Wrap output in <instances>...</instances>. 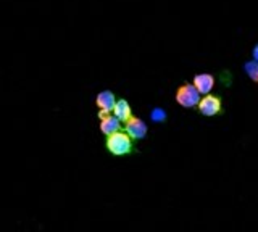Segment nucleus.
Instances as JSON below:
<instances>
[{
	"instance_id": "nucleus-1",
	"label": "nucleus",
	"mask_w": 258,
	"mask_h": 232,
	"mask_svg": "<svg viewBox=\"0 0 258 232\" xmlns=\"http://www.w3.org/2000/svg\"><path fill=\"white\" fill-rule=\"evenodd\" d=\"M133 137L129 135L126 131H118L115 134H111L107 137V142H105V147L110 151L111 155L115 157H124L133 153L134 145H133Z\"/></svg>"
},
{
	"instance_id": "nucleus-8",
	"label": "nucleus",
	"mask_w": 258,
	"mask_h": 232,
	"mask_svg": "<svg viewBox=\"0 0 258 232\" xmlns=\"http://www.w3.org/2000/svg\"><path fill=\"white\" fill-rule=\"evenodd\" d=\"M113 113H115V116L119 119V121H123V123H126L129 118L134 116V115H133V110H131V105H129L126 99H119V100L116 102V105H115V110H113Z\"/></svg>"
},
{
	"instance_id": "nucleus-2",
	"label": "nucleus",
	"mask_w": 258,
	"mask_h": 232,
	"mask_svg": "<svg viewBox=\"0 0 258 232\" xmlns=\"http://www.w3.org/2000/svg\"><path fill=\"white\" fill-rule=\"evenodd\" d=\"M174 100L177 105H181L184 108H194L199 107L202 99H200V92L196 89V86L185 83L177 87V91L174 94Z\"/></svg>"
},
{
	"instance_id": "nucleus-5",
	"label": "nucleus",
	"mask_w": 258,
	"mask_h": 232,
	"mask_svg": "<svg viewBox=\"0 0 258 232\" xmlns=\"http://www.w3.org/2000/svg\"><path fill=\"white\" fill-rule=\"evenodd\" d=\"M215 76L210 74V73H199L194 76V86H196V89L200 92V94H205L208 95L210 92L213 91L215 87Z\"/></svg>"
},
{
	"instance_id": "nucleus-7",
	"label": "nucleus",
	"mask_w": 258,
	"mask_h": 232,
	"mask_svg": "<svg viewBox=\"0 0 258 232\" xmlns=\"http://www.w3.org/2000/svg\"><path fill=\"white\" fill-rule=\"evenodd\" d=\"M121 121L119 119L115 116V115H108L107 118H103V119H100V132L102 134H105L108 137V135H111V134H115V132H118V131H121V124H119Z\"/></svg>"
},
{
	"instance_id": "nucleus-9",
	"label": "nucleus",
	"mask_w": 258,
	"mask_h": 232,
	"mask_svg": "<svg viewBox=\"0 0 258 232\" xmlns=\"http://www.w3.org/2000/svg\"><path fill=\"white\" fill-rule=\"evenodd\" d=\"M244 69H245L247 76L250 78V81L258 84V61H255V60L247 61L244 65Z\"/></svg>"
},
{
	"instance_id": "nucleus-11",
	"label": "nucleus",
	"mask_w": 258,
	"mask_h": 232,
	"mask_svg": "<svg viewBox=\"0 0 258 232\" xmlns=\"http://www.w3.org/2000/svg\"><path fill=\"white\" fill-rule=\"evenodd\" d=\"M252 55H253V60H255V61H258V44L253 47V52H252Z\"/></svg>"
},
{
	"instance_id": "nucleus-10",
	"label": "nucleus",
	"mask_w": 258,
	"mask_h": 232,
	"mask_svg": "<svg viewBox=\"0 0 258 232\" xmlns=\"http://www.w3.org/2000/svg\"><path fill=\"white\" fill-rule=\"evenodd\" d=\"M150 118L155 123H165L166 121V111L163 108H153L150 111Z\"/></svg>"
},
{
	"instance_id": "nucleus-3",
	"label": "nucleus",
	"mask_w": 258,
	"mask_h": 232,
	"mask_svg": "<svg viewBox=\"0 0 258 232\" xmlns=\"http://www.w3.org/2000/svg\"><path fill=\"white\" fill-rule=\"evenodd\" d=\"M197 108L204 116H216L218 113H221L223 111V103H221L220 97L208 94V95H205V97H202Z\"/></svg>"
},
{
	"instance_id": "nucleus-6",
	"label": "nucleus",
	"mask_w": 258,
	"mask_h": 232,
	"mask_svg": "<svg viewBox=\"0 0 258 232\" xmlns=\"http://www.w3.org/2000/svg\"><path fill=\"white\" fill-rule=\"evenodd\" d=\"M116 97H115V94H113L111 91H102L97 94V97H95V105L99 107V110L102 111H113L115 110V105H116Z\"/></svg>"
},
{
	"instance_id": "nucleus-4",
	"label": "nucleus",
	"mask_w": 258,
	"mask_h": 232,
	"mask_svg": "<svg viewBox=\"0 0 258 232\" xmlns=\"http://www.w3.org/2000/svg\"><path fill=\"white\" fill-rule=\"evenodd\" d=\"M124 131L131 135V137L134 140H141L144 139L145 135H147L149 132V127L147 124H145L141 118H137V116H131L127 119V121L124 123Z\"/></svg>"
}]
</instances>
